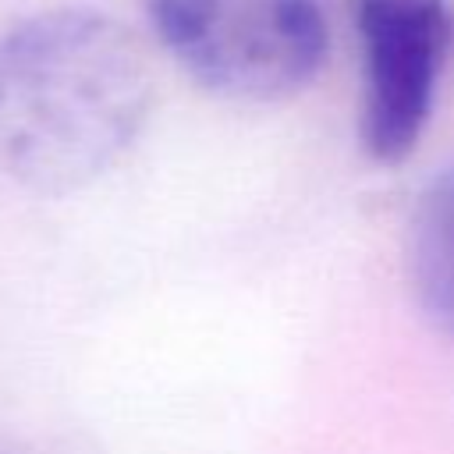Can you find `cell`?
Listing matches in <instances>:
<instances>
[{"instance_id": "obj_3", "label": "cell", "mask_w": 454, "mask_h": 454, "mask_svg": "<svg viewBox=\"0 0 454 454\" xmlns=\"http://www.w3.org/2000/svg\"><path fill=\"white\" fill-rule=\"evenodd\" d=\"M348 11L362 50V145L376 163H401L454 57V0H348Z\"/></svg>"}, {"instance_id": "obj_1", "label": "cell", "mask_w": 454, "mask_h": 454, "mask_svg": "<svg viewBox=\"0 0 454 454\" xmlns=\"http://www.w3.org/2000/svg\"><path fill=\"white\" fill-rule=\"evenodd\" d=\"M138 39L92 7H53L0 32V170L64 195L117 167L153 114Z\"/></svg>"}, {"instance_id": "obj_4", "label": "cell", "mask_w": 454, "mask_h": 454, "mask_svg": "<svg viewBox=\"0 0 454 454\" xmlns=\"http://www.w3.org/2000/svg\"><path fill=\"white\" fill-rule=\"evenodd\" d=\"M408 277L426 319L454 337V167L436 174L415 202Z\"/></svg>"}, {"instance_id": "obj_2", "label": "cell", "mask_w": 454, "mask_h": 454, "mask_svg": "<svg viewBox=\"0 0 454 454\" xmlns=\"http://www.w3.org/2000/svg\"><path fill=\"white\" fill-rule=\"evenodd\" d=\"M160 46L209 92L273 103L326 57L319 0H138Z\"/></svg>"}]
</instances>
